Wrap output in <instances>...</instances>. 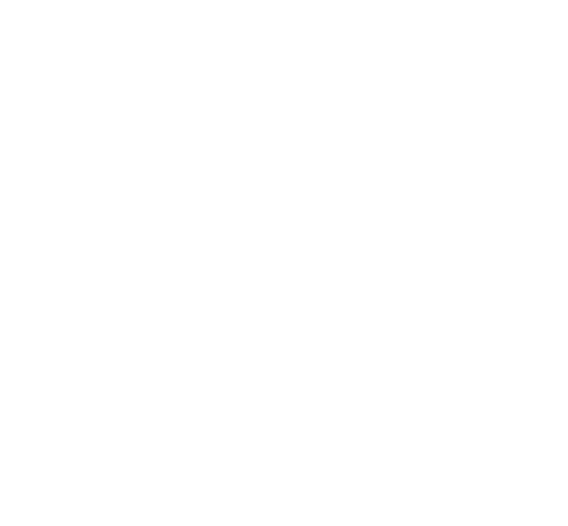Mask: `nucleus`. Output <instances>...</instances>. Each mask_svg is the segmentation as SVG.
Listing matches in <instances>:
<instances>
[]
</instances>
